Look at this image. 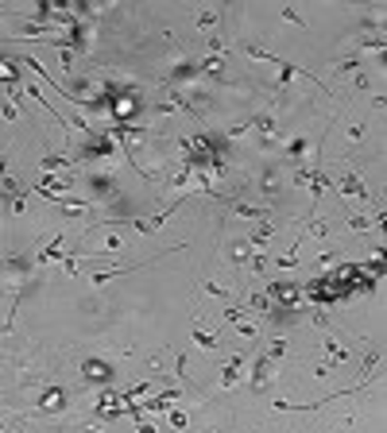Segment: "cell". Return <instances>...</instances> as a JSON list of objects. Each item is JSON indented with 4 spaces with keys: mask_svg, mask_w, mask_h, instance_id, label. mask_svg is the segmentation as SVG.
Wrapping results in <instances>:
<instances>
[{
    "mask_svg": "<svg viewBox=\"0 0 387 433\" xmlns=\"http://www.w3.org/2000/svg\"><path fill=\"white\" fill-rule=\"evenodd\" d=\"M248 360V348H244V352H236V356H232V360H228V368H224V376H221V387L228 390V387H236V379H240V364Z\"/></svg>",
    "mask_w": 387,
    "mask_h": 433,
    "instance_id": "6da1fadb",
    "label": "cell"
},
{
    "mask_svg": "<svg viewBox=\"0 0 387 433\" xmlns=\"http://www.w3.org/2000/svg\"><path fill=\"white\" fill-rule=\"evenodd\" d=\"M194 344L206 348V352H213V348H217V336H213V332H206L202 325H194Z\"/></svg>",
    "mask_w": 387,
    "mask_h": 433,
    "instance_id": "7a4b0ae2",
    "label": "cell"
},
{
    "mask_svg": "<svg viewBox=\"0 0 387 433\" xmlns=\"http://www.w3.org/2000/svg\"><path fill=\"white\" fill-rule=\"evenodd\" d=\"M58 244H62V232H58V236H54V240H50V244L43 248V252H39V263H50V260H58V256H62V252H58Z\"/></svg>",
    "mask_w": 387,
    "mask_h": 433,
    "instance_id": "3957f363",
    "label": "cell"
},
{
    "mask_svg": "<svg viewBox=\"0 0 387 433\" xmlns=\"http://www.w3.org/2000/svg\"><path fill=\"white\" fill-rule=\"evenodd\" d=\"M326 352H329V356H333L337 364H341V360H348V352H344V348L337 344V340H329V344H326Z\"/></svg>",
    "mask_w": 387,
    "mask_h": 433,
    "instance_id": "277c9868",
    "label": "cell"
},
{
    "mask_svg": "<svg viewBox=\"0 0 387 433\" xmlns=\"http://www.w3.org/2000/svg\"><path fill=\"white\" fill-rule=\"evenodd\" d=\"M213 24H217V12H202L198 16V31H209Z\"/></svg>",
    "mask_w": 387,
    "mask_h": 433,
    "instance_id": "5b68a950",
    "label": "cell"
},
{
    "mask_svg": "<svg viewBox=\"0 0 387 433\" xmlns=\"http://www.w3.org/2000/svg\"><path fill=\"white\" fill-rule=\"evenodd\" d=\"M62 162H70V159H62V155H46V159H43V166L50 170V166H62Z\"/></svg>",
    "mask_w": 387,
    "mask_h": 433,
    "instance_id": "8992f818",
    "label": "cell"
},
{
    "mask_svg": "<svg viewBox=\"0 0 387 433\" xmlns=\"http://www.w3.org/2000/svg\"><path fill=\"white\" fill-rule=\"evenodd\" d=\"M302 151H306V140H294V144L286 147V155H302Z\"/></svg>",
    "mask_w": 387,
    "mask_h": 433,
    "instance_id": "52a82bcc",
    "label": "cell"
},
{
    "mask_svg": "<svg viewBox=\"0 0 387 433\" xmlns=\"http://www.w3.org/2000/svg\"><path fill=\"white\" fill-rule=\"evenodd\" d=\"M170 426H174V430H182V426H186V414H182V410H174V414H170Z\"/></svg>",
    "mask_w": 387,
    "mask_h": 433,
    "instance_id": "ba28073f",
    "label": "cell"
},
{
    "mask_svg": "<svg viewBox=\"0 0 387 433\" xmlns=\"http://www.w3.org/2000/svg\"><path fill=\"white\" fill-rule=\"evenodd\" d=\"M206 290H209V294H217V298H228V290L217 286V282H206Z\"/></svg>",
    "mask_w": 387,
    "mask_h": 433,
    "instance_id": "9c48e42d",
    "label": "cell"
},
{
    "mask_svg": "<svg viewBox=\"0 0 387 433\" xmlns=\"http://www.w3.org/2000/svg\"><path fill=\"white\" fill-rule=\"evenodd\" d=\"M140 433H155V430H151V426H148V422H140Z\"/></svg>",
    "mask_w": 387,
    "mask_h": 433,
    "instance_id": "30bf717a",
    "label": "cell"
},
{
    "mask_svg": "<svg viewBox=\"0 0 387 433\" xmlns=\"http://www.w3.org/2000/svg\"><path fill=\"white\" fill-rule=\"evenodd\" d=\"M206 433H217V430H206Z\"/></svg>",
    "mask_w": 387,
    "mask_h": 433,
    "instance_id": "8fae6325",
    "label": "cell"
}]
</instances>
